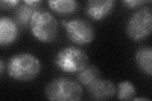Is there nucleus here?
<instances>
[{
  "instance_id": "obj_1",
  "label": "nucleus",
  "mask_w": 152,
  "mask_h": 101,
  "mask_svg": "<svg viewBox=\"0 0 152 101\" xmlns=\"http://www.w3.org/2000/svg\"><path fill=\"white\" fill-rule=\"evenodd\" d=\"M41 68V62L36 56L28 52H21L9 59L7 70L12 78L20 81H28L37 77Z\"/></svg>"
},
{
  "instance_id": "obj_2",
  "label": "nucleus",
  "mask_w": 152,
  "mask_h": 101,
  "mask_svg": "<svg viewBox=\"0 0 152 101\" xmlns=\"http://www.w3.org/2000/svg\"><path fill=\"white\" fill-rule=\"evenodd\" d=\"M45 93L50 100L77 101L81 99L83 91L77 81L68 77H58L48 84Z\"/></svg>"
},
{
  "instance_id": "obj_3",
  "label": "nucleus",
  "mask_w": 152,
  "mask_h": 101,
  "mask_svg": "<svg viewBox=\"0 0 152 101\" xmlns=\"http://www.w3.org/2000/svg\"><path fill=\"white\" fill-rule=\"evenodd\" d=\"M29 25L32 35L41 42H53L58 35V22L48 12H35L31 18Z\"/></svg>"
},
{
  "instance_id": "obj_4",
  "label": "nucleus",
  "mask_w": 152,
  "mask_h": 101,
  "mask_svg": "<svg viewBox=\"0 0 152 101\" xmlns=\"http://www.w3.org/2000/svg\"><path fill=\"white\" fill-rule=\"evenodd\" d=\"M54 62L61 71L67 73H75L88 65L89 57L80 48L67 46L57 52Z\"/></svg>"
},
{
  "instance_id": "obj_5",
  "label": "nucleus",
  "mask_w": 152,
  "mask_h": 101,
  "mask_svg": "<svg viewBox=\"0 0 152 101\" xmlns=\"http://www.w3.org/2000/svg\"><path fill=\"white\" fill-rule=\"evenodd\" d=\"M152 9L150 7H143L136 11L129 18L126 31L131 39L136 42L148 37L151 32Z\"/></svg>"
},
{
  "instance_id": "obj_6",
  "label": "nucleus",
  "mask_w": 152,
  "mask_h": 101,
  "mask_svg": "<svg viewBox=\"0 0 152 101\" xmlns=\"http://www.w3.org/2000/svg\"><path fill=\"white\" fill-rule=\"evenodd\" d=\"M61 22L69 39L74 44L86 45L94 40V29L88 21L81 18H74L69 21L63 20Z\"/></svg>"
},
{
  "instance_id": "obj_7",
  "label": "nucleus",
  "mask_w": 152,
  "mask_h": 101,
  "mask_svg": "<svg viewBox=\"0 0 152 101\" xmlns=\"http://www.w3.org/2000/svg\"><path fill=\"white\" fill-rule=\"evenodd\" d=\"M93 100H105L112 98L117 92L115 85L111 81L99 78L87 87Z\"/></svg>"
},
{
  "instance_id": "obj_8",
  "label": "nucleus",
  "mask_w": 152,
  "mask_h": 101,
  "mask_svg": "<svg viewBox=\"0 0 152 101\" xmlns=\"http://www.w3.org/2000/svg\"><path fill=\"white\" fill-rule=\"evenodd\" d=\"M115 3L113 0H91L86 4V13L93 20H101L112 13Z\"/></svg>"
},
{
  "instance_id": "obj_9",
  "label": "nucleus",
  "mask_w": 152,
  "mask_h": 101,
  "mask_svg": "<svg viewBox=\"0 0 152 101\" xmlns=\"http://www.w3.org/2000/svg\"><path fill=\"white\" fill-rule=\"evenodd\" d=\"M18 36V27L16 22L8 17L0 18V44L3 47L15 42Z\"/></svg>"
},
{
  "instance_id": "obj_10",
  "label": "nucleus",
  "mask_w": 152,
  "mask_h": 101,
  "mask_svg": "<svg viewBox=\"0 0 152 101\" xmlns=\"http://www.w3.org/2000/svg\"><path fill=\"white\" fill-rule=\"evenodd\" d=\"M135 60L140 70L146 75L152 73V49L151 47H142L136 52Z\"/></svg>"
},
{
  "instance_id": "obj_11",
  "label": "nucleus",
  "mask_w": 152,
  "mask_h": 101,
  "mask_svg": "<svg viewBox=\"0 0 152 101\" xmlns=\"http://www.w3.org/2000/svg\"><path fill=\"white\" fill-rule=\"evenodd\" d=\"M50 8L59 14H70L77 11L79 2L75 0H49Z\"/></svg>"
},
{
  "instance_id": "obj_12",
  "label": "nucleus",
  "mask_w": 152,
  "mask_h": 101,
  "mask_svg": "<svg viewBox=\"0 0 152 101\" xmlns=\"http://www.w3.org/2000/svg\"><path fill=\"white\" fill-rule=\"evenodd\" d=\"M99 70L94 65H88L78 73L77 80L86 87H88L95 80L99 78Z\"/></svg>"
},
{
  "instance_id": "obj_13",
  "label": "nucleus",
  "mask_w": 152,
  "mask_h": 101,
  "mask_svg": "<svg viewBox=\"0 0 152 101\" xmlns=\"http://www.w3.org/2000/svg\"><path fill=\"white\" fill-rule=\"evenodd\" d=\"M37 7H31L26 4L19 5L15 11V18L20 25L26 27L30 24L33 14L37 10Z\"/></svg>"
},
{
  "instance_id": "obj_14",
  "label": "nucleus",
  "mask_w": 152,
  "mask_h": 101,
  "mask_svg": "<svg viewBox=\"0 0 152 101\" xmlns=\"http://www.w3.org/2000/svg\"><path fill=\"white\" fill-rule=\"evenodd\" d=\"M136 95L135 86L129 81H123L118 85L117 99L122 100H131Z\"/></svg>"
},
{
  "instance_id": "obj_15",
  "label": "nucleus",
  "mask_w": 152,
  "mask_h": 101,
  "mask_svg": "<svg viewBox=\"0 0 152 101\" xmlns=\"http://www.w3.org/2000/svg\"><path fill=\"white\" fill-rule=\"evenodd\" d=\"M122 3L127 8L135 9L142 6L146 1L144 0H125Z\"/></svg>"
},
{
  "instance_id": "obj_16",
  "label": "nucleus",
  "mask_w": 152,
  "mask_h": 101,
  "mask_svg": "<svg viewBox=\"0 0 152 101\" xmlns=\"http://www.w3.org/2000/svg\"><path fill=\"white\" fill-rule=\"evenodd\" d=\"M20 1L18 0H1L0 1V7L3 9H10L17 7Z\"/></svg>"
},
{
  "instance_id": "obj_17",
  "label": "nucleus",
  "mask_w": 152,
  "mask_h": 101,
  "mask_svg": "<svg viewBox=\"0 0 152 101\" xmlns=\"http://www.w3.org/2000/svg\"><path fill=\"white\" fill-rule=\"evenodd\" d=\"M41 1H39V0H24L23 1V3L27 4V5L34 7H37V6H39L41 3Z\"/></svg>"
},
{
  "instance_id": "obj_18",
  "label": "nucleus",
  "mask_w": 152,
  "mask_h": 101,
  "mask_svg": "<svg viewBox=\"0 0 152 101\" xmlns=\"http://www.w3.org/2000/svg\"><path fill=\"white\" fill-rule=\"evenodd\" d=\"M4 71V62L3 60H0V75H2Z\"/></svg>"
},
{
  "instance_id": "obj_19",
  "label": "nucleus",
  "mask_w": 152,
  "mask_h": 101,
  "mask_svg": "<svg viewBox=\"0 0 152 101\" xmlns=\"http://www.w3.org/2000/svg\"><path fill=\"white\" fill-rule=\"evenodd\" d=\"M132 100H137V101H138V100H143V101H147V100H149V101H150L151 100L150 99H147V98H141V97H138V98H134L132 99Z\"/></svg>"
}]
</instances>
